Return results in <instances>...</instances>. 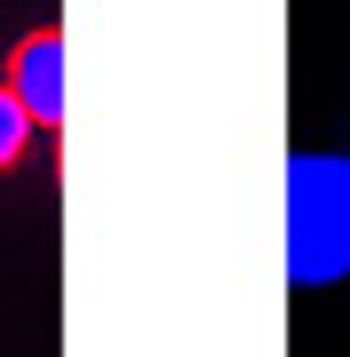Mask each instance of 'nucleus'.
Returning a JSON list of instances; mask_svg holds the SVG:
<instances>
[{"label":"nucleus","instance_id":"f257e3e1","mask_svg":"<svg viewBox=\"0 0 350 357\" xmlns=\"http://www.w3.org/2000/svg\"><path fill=\"white\" fill-rule=\"evenodd\" d=\"M350 278V159L295 151L286 159V286H342Z\"/></svg>","mask_w":350,"mask_h":357},{"label":"nucleus","instance_id":"f03ea898","mask_svg":"<svg viewBox=\"0 0 350 357\" xmlns=\"http://www.w3.org/2000/svg\"><path fill=\"white\" fill-rule=\"evenodd\" d=\"M0 88H8L16 103H24V119L32 128H64V32H24L8 48V79H0Z\"/></svg>","mask_w":350,"mask_h":357},{"label":"nucleus","instance_id":"7ed1b4c3","mask_svg":"<svg viewBox=\"0 0 350 357\" xmlns=\"http://www.w3.org/2000/svg\"><path fill=\"white\" fill-rule=\"evenodd\" d=\"M24 143H32V119H24V103L0 88V175H8L16 159H24Z\"/></svg>","mask_w":350,"mask_h":357}]
</instances>
